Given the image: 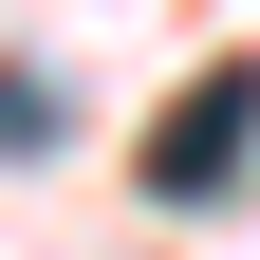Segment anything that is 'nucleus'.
Instances as JSON below:
<instances>
[{
  "label": "nucleus",
  "instance_id": "f257e3e1",
  "mask_svg": "<svg viewBox=\"0 0 260 260\" xmlns=\"http://www.w3.org/2000/svg\"><path fill=\"white\" fill-rule=\"evenodd\" d=\"M242 149H260V75L223 56V75L186 93L168 130H149V205H205V186H242Z\"/></svg>",
  "mask_w": 260,
  "mask_h": 260
}]
</instances>
